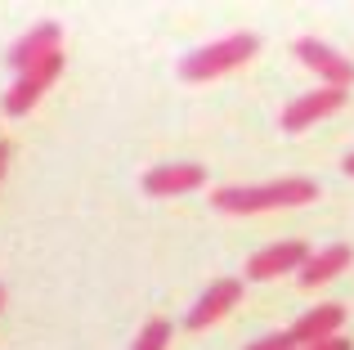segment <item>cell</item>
<instances>
[{
	"mask_svg": "<svg viewBox=\"0 0 354 350\" xmlns=\"http://www.w3.org/2000/svg\"><path fill=\"white\" fill-rule=\"evenodd\" d=\"M9 153H14V149H9V144L0 140V175H5V167H9Z\"/></svg>",
	"mask_w": 354,
	"mask_h": 350,
	"instance_id": "9a60e30c",
	"label": "cell"
},
{
	"mask_svg": "<svg viewBox=\"0 0 354 350\" xmlns=\"http://www.w3.org/2000/svg\"><path fill=\"white\" fill-rule=\"evenodd\" d=\"M341 167H346V175H354V153H350V158H346V162H341Z\"/></svg>",
	"mask_w": 354,
	"mask_h": 350,
	"instance_id": "2e32d148",
	"label": "cell"
},
{
	"mask_svg": "<svg viewBox=\"0 0 354 350\" xmlns=\"http://www.w3.org/2000/svg\"><path fill=\"white\" fill-rule=\"evenodd\" d=\"M296 59H301L319 81H328L332 90H350L354 86V59L337 54L332 45L314 41V36H301V41H296Z\"/></svg>",
	"mask_w": 354,
	"mask_h": 350,
	"instance_id": "277c9868",
	"label": "cell"
},
{
	"mask_svg": "<svg viewBox=\"0 0 354 350\" xmlns=\"http://www.w3.org/2000/svg\"><path fill=\"white\" fill-rule=\"evenodd\" d=\"M301 350H350L346 337H332V342H319V346H301Z\"/></svg>",
	"mask_w": 354,
	"mask_h": 350,
	"instance_id": "5bb4252c",
	"label": "cell"
},
{
	"mask_svg": "<svg viewBox=\"0 0 354 350\" xmlns=\"http://www.w3.org/2000/svg\"><path fill=\"white\" fill-rule=\"evenodd\" d=\"M0 310H5V283H0Z\"/></svg>",
	"mask_w": 354,
	"mask_h": 350,
	"instance_id": "e0dca14e",
	"label": "cell"
},
{
	"mask_svg": "<svg viewBox=\"0 0 354 350\" xmlns=\"http://www.w3.org/2000/svg\"><path fill=\"white\" fill-rule=\"evenodd\" d=\"M319 198L314 180H269V184H225L211 193V207L229 216H256V211H283V207H305Z\"/></svg>",
	"mask_w": 354,
	"mask_h": 350,
	"instance_id": "6da1fadb",
	"label": "cell"
},
{
	"mask_svg": "<svg viewBox=\"0 0 354 350\" xmlns=\"http://www.w3.org/2000/svg\"><path fill=\"white\" fill-rule=\"evenodd\" d=\"M310 256H314L310 243L287 238V243H274V247H265V252L251 256V261H247V279L251 283H265V279H278V274H292V270H301Z\"/></svg>",
	"mask_w": 354,
	"mask_h": 350,
	"instance_id": "8992f818",
	"label": "cell"
},
{
	"mask_svg": "<svg viewBox=\"0 0 354 350\" xmlns=\"http://www.w3.org/2000/svg\"><path fill=\"white\" fill-rule=\"evenodd\" d=\"M350 261H354V252L346 243H332V247H323V252H314L310 261L301 265V288H323V283L337 279Z\"/></svg>",
	"mask_w": 354,
	"mask_h": 350,
	"instance_id": "8fae6325",
	"label": "cell"
},
{
	"mask_svg": "<svg viewBox=\"0 0 354 350\" xmlns=\"http://www.w3.org/2000/svg\"><path fill=\"white\" fill-rule=\"evenodd\" d=\"M59 72H63V54H50V59H41V63H32V68L14 72V86L5 90V113L9 117H27L36 104H41L45 90L59 81Z\"/></svg>",
	"mask_w": 354,
	"mask_h": 350,
	"instance_id": "3957f363",
	"label": "cell"
},
{
	"mask_svg": "<svg viewBox=\"0 0 354 350\" xmlns=\"http://www.w3.org/2000/svg\"><path fill=\"white\" fill-rule=\"evenodd\" d=\"M341 324H346V310H341L337 301H328V306L305 310V315L296 319L287 333L296 337V346H319V342H332V337H341Z\"/></svg>",
	"mask_w": 354,
	"mask_h": 350,
	"instance_id": "30bf717a",
	"label": "cell"
},
{
	"mask_svg": "<svg viewBox=\"0 0 354 350\" xmlns=\"http://www.w3.org/2000/svg\"><path fill=\"white\" fill-rule=\"evenodd\" d=\"M238 297H242V283L238 279H216L207 292H202L198 301H193V310L184 315V324H189V333H202V328H211V324H220V319L229 315V310L238 306Z\"/></svg>",
	"mask_w": 354,
	"mask_h": 350,
	"instance_id": "52a82bcc",
	"label": "cell"
},
{
	"mask_svg": "<svg viewBox=\"0 0 354 350\" xmlns=\"http://www.w3.org/2000/svg\"><path fill=\"white\" fill-rule=\"evenodd\" d=\"M166 346H171V324H166V319H148L130 350H166Z\"/></svg>",
	"mask_w": 354,
	"mask_h": 350,
	"instance_id": "7c38bea8",
	"label": "cell"
},
{
	"mask_svg": "<svg viewBox=\"0 0 354 350\" xmlns=\"http://www.w3.org/2000/svg\"><path fill=\"white\" fill-rule=\"evenodd\" d=\"M202 184H207V167H198V162H166L144 175V193H153V198H175V193L202 189Z\"/></svg>",
	"mask_w": 354,
	"mask_h": 350,
	"instance_id": "ba28073f",
	"label": "cell"
},
{
	"mask_svg": "<svg viewBox=\"0 0 354 350\" xmlns=\"http://www.w3.org/2000/svg\"><path fill=\"white\" fill-rule=\"evenodd\" d=\"M256 50H260L256 32H234V36H225V41H211V45H202V50L184 54L180 77L184 81H216V77H225V72L242 68V63H251Z\"/></svg>",
	"mask_w": 354,
	"mask_h": 350,
	"instance_id": "7a4b0ae2",
	"label": "cell"
},
{
	"mask_svg": "<svg viewBox=\"0 0 354 350\" xmlns=\"http://www.w3.org/2000/svg\"><path fill=\"white\" fill-rule=\"evenodd\" d=\"M247 350H301V346H296L292 333H269V337H260V342H251Z\"/></svg>",
	"mask_w": 354,
	"mask_h": 350,
	"instance_id": "4fadbf2b",
	"label": "cell"
},
{
	"mask_svg": "<svg viewBox=\"0 0 354 350\" xmlns=\"http://www.w3.org/2000/svg\"><path fill=\"white\" fill-rule=\"evenodd\" d=\"M59 41H63V27L54 23V18H50V23H36L32 32H23L14 45H9V68L23 72V68H32V63L59 54Z\"/></svg>",
	"mask_w": 354,
	"mask_h": 350,
	"instance_id": "9c48e42d",
	"label": "cell"
},
{
	"mask_svg": "<svg viewBox=\"0 0 354 350\" xmlns=\"http://www.w3.org/2000/svg\"><path fill=\"white\" fill-rule=\"evenodd\" d=\"M346 108V90H332V86H323V90H310V95H301V99H292V104L283 108V131H305V126H314V122H323V117H332V113H341Z\"/></svg>",
	"mask_w": 354,
	"mask_h": 350,
	"instance_id": "5b68a950",
	"label": "cell"
}]
</instances>
